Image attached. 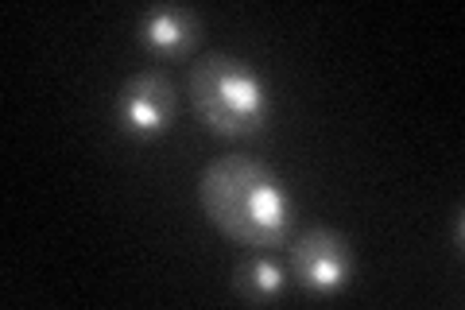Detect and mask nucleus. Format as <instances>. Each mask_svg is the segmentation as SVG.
Segmentation results:
<instances>
[{
    "label": "nucleus",
    "instance_id": "1",
    "mask_svg": "<svg viewBox=\"0 0 465 310\" xmlns=\"http://www.w3.org/2000/svg\"><path fill=\"white\" fill-rule=\"evenodd\" d=\"M198 205L222 237L244 248H283L295 233V202L283 179L252 155H217L198 179Z\"/></svg>",
    "mask_w": 465,
    "mask_h": 310
},
{
    "label": "nucleus",
    "instance_id": "2",
    "mask_svg": "<svg viewBox=\"0 0 465 310\" xmlns=\"http://www.w3.org/2000/svg\"><path fill=\"white\" fill-rule=\"evenodd\" d=\"M191 109L213 136L222 140H249L268 128L272 97L260 70L241 55H202L186 78Z\"/></svg>",
    "mask_w": 465,
    "mask_h": 310
},
{
    "label": "nucleus",
    "instance_id": "3",
    "mask_svg": "<svg viewBox=\"0 0 465 310\" xmlns=\"http://www.w3.org/2000/svg\"><path fill=\"white\" fill-rule=\"evenodd\" d=\"M291 275L295 287L314 295V299H333L353 287L357 275V256L341 233L333 229H307L295 237L291 248Z\"/></svg>",
    "mask_w": 465,
    "mask_h": 310
},
{
    "label": "nucleus",
    "instance_id": "4",
    "mask_svg": "<svg viewBox=\"0 0 465 310\" xmlns=\"http://www.w3.org/2000/svg\"><path fill=\"white\" fill-rule=\"evenodd\" d=\"M179 116V94L163 70H136L113 101V121L128 140L152 144Z\"/></svg>",
    "mask_w": 465,
    "mask_h": 310
},
{
    "label": "nucleus",
    "instance_id": "5",
    "mask_svg": "<svg viewBox=\"0 0 465 310\" xmlns=\"http://www.w3.org/2000/svg\"><path fill=\"white\" fill-rule=\"evenodd\" d=\"M198 35H202V20L183 5H155L136 20V39L143 43V51H152L155 58L191 55Z\"/></svg>",
    "mask_w": 465,
    "mask_h": 310
},
{
    "label": "nucleus",
    "instance_id": "6",
    "mask_svg": "<svg viewBox=\"0 0 465 310\" xmlns=\"http://www.w3.org/2000/svg\"><path fill=\"white\" fill-rule=\"evenodd\" d=\"M229 287L244 303H264L268 306V303H280L287 295V272L268 253H252V256H244L237 264Z\"/></svg>",
    "mask_w": 465,
    "mask_h": 310
},
{
    "label": "nucleus",
    "instance_id": "7",
    "mask_svg": "<svg viewBox=\"0 0 465 310\" xmlns=\"http://www.w3.org/2000/svg\"><path fill=\"white\" fill-rule=\"evenodd\" d=\"M454 248H461V210L454 214Z\"/></svg>",
    "mask_w": 465,
    "mask_h": 310
}]
</instances>
